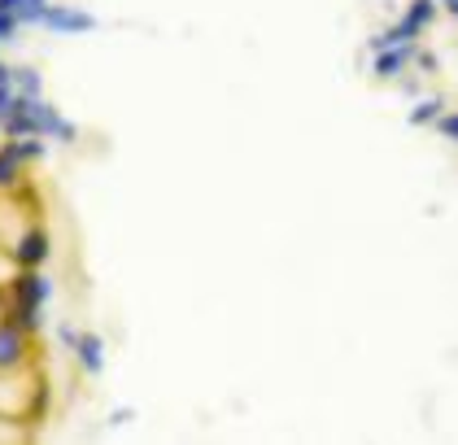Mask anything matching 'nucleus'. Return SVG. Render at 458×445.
<instances>
[{"mask_svg": "<svg viewBox=\"0 0 458 445\" xmlns=\"http://www.w3.org/2000/svg\"><path fill=\"white\" fill-rule=\"evenodd\" d=\"M4 293H9V306L44 310L53 302V279L39 267H13V275L4 279Z\"/></svg>", "mask_w": 458, "mask_h": 445, "instance_id": "f257e3e1", "label": "nucleus"}, {"mask_svg": "<svg viewBox=\"0 0 458 445\" xmlns=\"http://www.w3.org/2000/svg\"><path fill=\"white\" fill-rule=\"evenodd\" d=\"M27 118H31V132L44 136L48 144H74V140H79V127H74L53 101H44V92H39V97H27Z\"/></svg>", "mask_w": 458, "mask_h": 445, "instance_id": "f03ea898", "label": "nucleus"}, {"mask_svg": "<svg viewBox=\"0 0 458 445\" xmlns=\"http://www.w3.org/2000/svg\"><path fill=\"white\" fill-rule=\"evenodd\" d=\"M27 363H31V332H22L18 323H9L0 314V372L4 376H18Z\"/></svg>", "mask_w": 458, "mask_h": 445, "instance_id": "7ed1b4c3", "label": "nucleus"}, {"mask_svg": "<svg viewBox=\"0 0 458 445\" xmlns=\"http://www.w3.org/2000/svg\"><path fill=\"white\" fill-rule=\"evenodd\" d=\"M36 27H44V31H53V35H88V31H97V18L88 9H74V4H44Z\"/></svg>", "mask_w": 458, "mask_h": 445, "instance_id": "20e7f679", "label": "nucleus"}, {"mask_svg": "<svg viewBox=\"0 0 458 445\" xmlns=\"http://www.w3.org/2000/svg\"><path fill=\"white\" fill-rule=\"evenodd\" d=\"M9 258H13V267H44L53 258V236L44 227H27L22 236L13 240Z\"/></svg>", "mask_w": 458, "mask_h": 445, "instance_id": "39448f33", "label": "nucleus"}, {"mask_svg": "<svg viewBox=\"0 0 458 445\" xmlns=\"http://www.w3.org/2000/svg\"><path fill=\"white\" fill-rule=\"evenodd\" d=\"M411 57H415V39H402V44H388L380 53H371V74L380 83H393L397 74L411 70Z\"/></svg>", "mask_w": 458, "mask_h": 445, "instance_id": "423d86ee", "label": "nucleus"}, {"mask_svg": "<svg viewBox=\"0 0 458 445\" xmlns=\"http://www.w3.org/2000/svg\"><path fill=\"white\" fill-rule=\"evenodd\" d=\"M71 354H74V363H79V372L83 376H101L106 372V337L101 332H88V328H79V337H74L71 345Z\"/></svg>", "mask_w": 458, "mask_h": 445, "instance_id": "0eeeda50", "label": "nucleus"}, {"mask_svg": "<svg viewBox=\"0 0 458 445\" xmlns=\"http://www.w3.org/2000/svg\"><path fill=\"white\" fill-rule=\"evenodd\" d=\"M9 88L18 97H39L44 92V79H39L36 66H9Z\"/></svg>", "mask_w": 458, "mask_h": 445, "instance_id": "6e6552de", "label": "nucleus"}, {"mask_svg": "<svg viewBox=\"0 0 458 445\" xmlns=\"http://www.w3.org/2000/svg\"><path fill=\"white\" fill-rule=\"evenodd\" d=\"M9 149H13V158H18L22 167H31V162H39V158H48V140L44 136H18V140H9Z\"/></svg>", "mask_w": 458, "mask_h": 445, "instance_id": "1a4fd4ad", "label": "nucleus"}, {"mask_svg": "<svg viewBox=\"0 0 458 445\" xmlns=\"http://www.w3.org/2000/svg\"><path fill=\"white\" fill-rule=\"evenodd\" d=\"M441 109H445V101H441V97H420V101L411 105L406 123H411V127H428V123H432V118H437Z\"/></svg>", "mask_w": 458, "mask_h": 445, "instance_id": "9d476101", "label": "nucleus"}, {"mask_svg": "<svg viewBox=\"0 0 458 445\" xmlns=\"http://www.w3.org/2000/svg\"><path fill=\"white\" fill-rule=\"evenodd\" d=\"M18 179H22V162L13 158V149H9V144H0V193H9Z\"/></svg>", "mask_w": 458, "mask_h": 445, "instance_id": "9b49d317", "label": "nucleus"}, {"mask_svg": "<svg viewBox=\"0 0 458 445\" xmlns=\"http://www.w3.org/2000/svg\"><path fill=\"white\" fill-rule=\"evenodd\" d=\"M428 127H432V132H437L441 140H450V144H454V136H458V114H454V109H441V114L428 123Z\"/></svg>", "mask_w": 458, "mask_h": 445, "instance_id": "f8f14e48", "label": "nucleus"}, {"mask_svg": "<svg viewBox=\"0 0 458 445\" xmlns=\"http://www.w3.org/2000/svg\"><path fill=\"white\" fill-rule=\"evenodd\" d=\"M411 66H420L423 74H437V70H441V57H437L432 48H423L420 39H415V57H411Z\"/></svg>", "mask_w": 458, "mask_h": 445, "instance_id": "ddd939ff", "label": "nucleus"}, {"mask_svg": "<svg viewBox=\"0 0 458 445\" xmlns=\"http://www.w3.org/2000/svg\"><path fill=\"white\" fill-rule=\"evenodd\" d=\"M22 101H27V97H18V92L4 83V88H0V123H4V118H9V114H13V109H18Z\"/></svg>", "mask_w": 458, "mask_h": 445, "instance_id": "4468645a", "label": "nucleus"}, {"mask_svg": "<svg viewBox=\"0 0 458 445\" xmlns=\"http://www.w3.org/2000/svg\"><path fill=\"white\" fill-rule=\"evenodd\" d=\"M44 4H48V0H27V9L18 13V27H36L39 13H44Z\"/></svg>", "mask_w": 458, "mask_h": 445, "instance_id": "2eb2a0df", "label": "nucleus"}, {"mask_svg": "<svg viewBox=\"0 0 458 445\" xmlns=\"http://www.w3.org/2000/svg\"><path fill=\"white\" fill-rule=\"evenodd\" d=\"M18 31H22V27H18V18H13V13H0V44L18 39Z\"/></svg>", "mask_w": 458, "mask_h": 445, "instance_id": "dca6fc26", "label": "nucleus"}, {"mask_svg": "<svg viewBox=\"0 0 458 445\" xmlns=\"http://www.w3.org/2000/svg\"><path fill=\"white\" fill-rule=\"evenodd\" d=\"M74 337H79V328H74V323H62V328H57V345H66V349H71Z\"/></svg>", "mask_w": 458, "mask_h": 445, "instance_id": "f3484780", "label": "nucleus"}, {"mask_svg": "<svg viewBox=\"0 0 458 445\" xmlns=\"http://www.w3.org/2000/svg\"><path fill=\"white\" fill-rule=\"evenodd\" d=\"M131 415H136V411H131V406H123V411H114V415H109V428H123V424H127Z\"/></svg>", "mask_w": 458, "mask_h": 445, "instance_id": "a211bd4d", "label": "nucleus"}, {"mask_svg": "<svg viewBox=\"0 0 458 445\" xmlns=\"http://www.w3.org/2000/svg\"><path fill=\"white\" fill-rule=\"evenodd\" d=\"M397 79H402V74H397ZM402 92H406V97H420V79H402Z\"/></svg>", "mask_w": 458, "mask_h": 445, "instance_id": "6ab92c4d", "label": "nucleus"}, {"mask_svg": "<svg viewBox=\"0 0 458 445\" xmlns=\"http://www.w3.org/2000/svg\"><path fill=\"white\" fill-rule=\"evenodd\" d=\"M441 4V13H450V18H458V0H437Z\"/></svg>", "mask_w": 458, "mask_h": 445, "instance_id": "aec40b11", "label": "nucleus"}, {"mask_svg": "<svg viewBox=\"0 0 458 445\" xmlns=\"http://www.w3.org/2000/svg\"><path fill=\"white\" fill-rule=\"evenodd\" d=\"M4 83H9V66L0 62V88H4Z\"/></svg>", "mask_w": 458, "mask_h": 445, "instance_id": "412c9836", "label": "nucleus"}]
</instances>
